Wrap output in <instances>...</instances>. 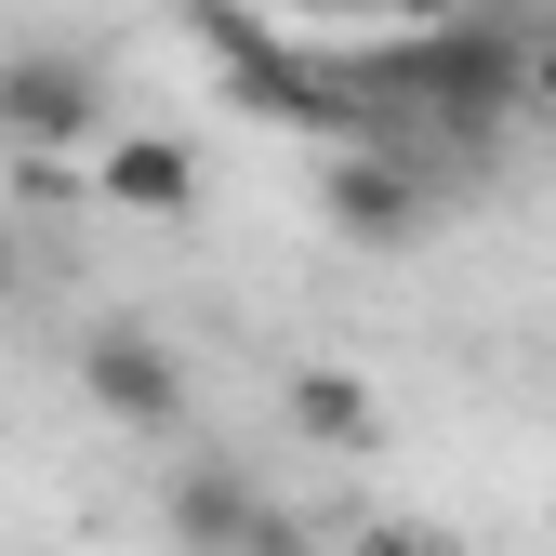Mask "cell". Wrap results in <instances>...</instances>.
I'll use <instances>...</instances> for the list:
<instances>
[{
	"label": "cell",
	"mask_w": 556,
	"mask_h": 556,
	"mask_svg": "<svg viewBox=\"0 0 556 556\" xmlns=\"http://www.w3.org/2000/svg\"><path fill=\"white\" fill-rule=\"evenodd\" d=\"M344 556H438V543H425V530H358Z\"/></svg>",
	"instance_id": "30bf717a"
},
{
	"label": "cell",
	"mask_w": 556,
	"mask_h": 556,
	"mask_svg": "<svg viewBox=\"0 0 556 556\" xmlns=\"http://www.w3.org/2000/svg\"><path fill=\"white\" fill-rule=\"evenodd\" d=\"M199 27L226 40V93H239V106H265V119H292V132H358V80H318L305 53H278V40H252V27L226 14V0H213V14H199Z\"/></svg>",
	"instance_id": "277c9868"
},
{
	"label": "cell",
	"mask_w": 556,
	"mask_h": 556,
	"mask_svg": "<svg viewBox=\"0 0 556 556\" xmlns=\"http://www.w3.org/2000/svg\"><path fill=\"white\" fill-rule=\"evenodd\" d=\"M318 199H331V226L358 239V252H397L410 226H425V186H410L397 160H371V147H344V160L318 173Z\"/></svg>",
	"instance_id": "8992f818"
},
{
	"label": "cell",
	"mask_w": 556,
	"mask_h": 556,
	"mask_svg": "<svg viewBox=\"0 0 556 556\" xmlns=\"http://www.w3.org/2000/svg\"><path fill=\"white\" fill-rule=\"evenodd\" d=\"M80 397L106 410L119 438H173V425H186V358H173V331H147V318L80 331Z\"/></svg>",
	"instance_id": "7a4b0ae2"
},
{
	"label": "cell",
	"mask_w": 556,
	"mask_h": 556,
	"mask_svg": "<svg viewBox=\"0 0 556 556\" xmlns=\"http://www.w3.org/2000/svg\"><path fill=\"white\" fill-rule=\"evenodd\" d=\"M384 80H397L410 106H438V119H504V106H517V40H504V27H438V40L384 53Z\"/></svg>",
	"instance_id": "3957f363"
},
{
	"label": "cell",
	"mask_w": 556,
	"mask_h": 556,
	"mask_svg": "<svg viewBox=\"0 0 556 556\" xmlns=\"http://www.w3.org/2000/svg\"><path fill=\"white\" fill-rule=\"evenodd\" d=\"M80 186L106 199V213H147V226H160V213H186V199H199V160L173 147V132H106V147L80 160Z\"/></svg>",
	"instance_id": "5b68a950"
},
{
	"label": "cell",
	"mask_w": 556,
	"mask_h": 556,
	"mask_svg": "<svg viewBox=\"0 0 556 556\" xmlns=\"http://www.w3.org/2000/svg\"><path fill=\"white\" fill-rule=\"evenodd\" d=\"M464 14H477V27H504V14H517V0H464Z\"/></svg>",
	"instance_id": "8fae6325"
},
{
	"label": "cell",
	"mask_w": 556,
	"mask_h": 556,
	"mask_svg": "<svg viewBox=\"0 0 556 556\" xmlns=\"http://www.w3.org/2000/svg\"><path fill=\"white\" fill-rule=\"evenodd\" d=\"M292 438L331 451V464H371L384 451V397L344 371V358H318V371H292Z\"/></svg>",
	"instance_id": "ba28073f"
},
{
	"label": "cell",
	"mask_w": 556,
	"mask_h": 556,
	"mask_svg": "<svg viewBox=\"0 0 556 556\" xmlns=\"http://www.w3.org/2000/svg\"><path fill=\"white\" fill-rule=\"evenodd\" d=\"M0 292H14V239H0Z\"/></svg>",
	"instance_id": "7c38bea8"
},
{
	"label": "cell",
	"mask_w": 556,
	"mask_h": 556,
	"mask_svg": "<svg viewBox=\"0 0 556 556\" xmlns=\"http://www.w3.org/2000/svg\"><path fill=\"white\" fill-rule=\"evenodd\" d=\"M517 93H530V106L556 119V40H530V53H517Z\"/></svg>",
	"instance_id": "9c48e42d"
},
{
	"label": "cell",
	"mask_w": 556,
	"mask_h": 556,
	"mask_svg": "<svg viewBox=\"0 0 556 556\" xmlns=\"http://www.w3.org/2000/svg\"><path fill=\"white\" fill-rule=\"evenodd\" d=\"M265 491L239 464H173V556H252Z\"/></svg>",
	"instance_id": "52a82bcc"
},
{
	"label": "cell",
	"mask_w": 556,
	"mask_h": 556,
	"mask_svg": "<svg viewBox=\"0 0 556 556\" xmlns=\"http://www.w3.org/2000/svg\"><path fill=\"white\" fill-rule=\"evenodd\" d=\"M106 132H119V119H106V66H93V53H66V40L0 53V147H14V160L80 173Z\"/></svg>",
	"instance_id": "6da1fadb"
}]
</instances>
